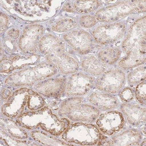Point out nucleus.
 Here are the masks:
<instances>
[{"instance_id": "1", "label": "nucleus", "mask_w": 146, "mask_h": 146, "mask_svg": "<svg viewBox=\"0 0 146 146\" xmlns=\"http://www.w3.org/2000/svg\"><path fill=\"white\" fill-rule=\"evenodd\" d=\"M146 20L145 16L138 18L129 27L121 46L126 56L117 62L119 68L125 71L145 64Z\"/></svg>"}, {"instance_id": "2", "label": "nucleus", "mask_w": 146, "mask_h": 146, "mask_svg": "<svg viewBox=\"0 0 146 146\" xmlns=\"http://www.w3.org/2000/svg\"><path fill=\"white\" fill-rule=\"evenodd\" d=\"M38 49L45 56L46 61L65 75H71L79 71L76 59L66 51L62 39L52 34L43 36L39 41Z\"/></svg>"}, {"instance_id": "3", "label": "nucleus", "mask_w": 146, "mask_h": 146, "mask_svg": "<svg viewBox=\"0 0 146 146\" xmlns=\"http://www.w3.org/2000/svg\"><path fill=\"white\" fill-rule=\"evenodd\" d=\"M16 122L23 128L41 129L54 136L62 135L71 122L67 118H59L48 107L36 111L25 112L17 118Z\"/></svg>"}, {"instance_id": "4", "label": "nucleus", "mask_w": 146, "mask_h": 146, "mask_svg": "<svg viewBox=\"0 0 146 146\" xmlns=\"http://www.w3.org/2000/svg\"><path fill=\"white\" fill-rule=\"evenodd\" d=\"M101 113L82 96L69 97L62 101L58 115L60 118H67L71 122L94 123Z\"/></svg>"}, {"instance_id": "5", "label": "nucleus", "mask_w": 146, "mask_h": 146, "mask_svg": "<svg viewBox=\"0 0 146 146\" xmlns=\"http://www.w3.org/2000/svg\"><path fill=\"white\" fill-rule=\"evenodd\" d=\"M109 137L102 134L94 123L78 122H71L62 139L74 145L92 146Z\"/></svg>"}, {"instance_id": "6", "label": "nucleus", "mask_w": 146, "mask_h": 146, "mask_svg": "<svg viewBox=\"0 0 146 146\" xmlns=\"http://www.w3.org/2000/svg\"><path fill=\"white\" fill-rule=\"evenodd\" d=\"M58 72L55 67L46 61L13 73L6 78L5 83L12 87L34 86Z\"/></svg>"}, {"instance_id": "7", "label": "nucleus", "mask_w": 146, "mask_h": 146, "mask_svg": "<svg viewBox=\"0 0 146 146\" xmlns=\"http://www.w3.org/2000/svg\"><path fill=\"white\" fill-rule=\"evenodd\" d=\"M146 9V1H119L99 9L94 16L100 22L114 23L129 15L145 12Z\"/></svg>"}, {"instance_id": "8", "label": "nucleus", "mask_w": 146, "mask_h": 146, "mask_svg": "<svg viewBox=\"0 0 146 146\" xmlns=\"http://www.w3.org/2000/svg\"><path fill=\"white\" fill-rule=\"evenodd\" d=\"M126 82L125 71L118 67L110 68L96 78L94 88L100 92L117 95Z\"/></svg>"}, {"instance_id": "9", "label": "nucleus", "mask_w": 146, "mask_h": 146, "mask_svg": "<svg viewBox=\"0 0 146 146\" xmlns=\"http://www.w3.org/2000/svg\"><path fill=\"white\" fill-rule=\"evenodd\" d=\"M125 23L117 22L98 25L94 28L91 36L97 44L102 45L114 43L125 34Z\"/></svg>"}, {"instance_id": "10", "label": "nucleus", "mask_w": 146, "mask_h": 146, "mask_svg": "<svg viewBox=\"0 0 146 146\" xmlns=\"http://www.w3.org/2000/svg\"><path fill=\"white\" fill-rule=\"evenodd\" d=\"M96 78L86 73L79 72L70 75L64 96L66 97H82L88 95L94 88Z\"/></svg>"}, {"instance_id": "11", "label": "nucleus", "mask_w": 146, "mask_h": 146, "mask_svg": "<svg viewBox=\"0 0 146 146\" xmlns=\"http://www.w3.org/2000/svg\"><path fill=\"white\" fill-rule=\"evenodd\" d=\"M94 123L102 134L111 137L125 129L126 123L122 113L116 109L101 113Z\"/></svg>"}, {"instance_id": "12", "label": "nucleus", "mask_w": 146, "mask_h": 146, "mask_svg": "<svg viewBox=\"0 0 146 146\" xmlns=\"http://www.w3.org/2000/svg\"><path fill=\"white\" fill-rule=\"evenodd\" d=\"M32 90L26 87L16 90L2 105L1 111L5 117L13 118L23 114L27 107Z\"/></svg>"}, {"instance_id": "13", "label": "nucleus", "mask_w": 146, "mask_h": 146, "mask_svg": "<svg viewBox=\"0 0 146 146\" xmlns=\"http://www.w3.org/2000/svg\"><path fill=\"white\" fill-rule=\"evenodd\" d=\"M62 37L74 50L82 55L88 54L96 48L93 37L84 30H73L65 33Z\"/></svg>"}, {"instance_id": "14", "label": "nucleus", "mask_w": 146, "mask_h": 146, "mask_svg": "<svg viewBox=\"0 0 146 146\" xmlns=\"http://www.w3.org/2000/svg\"><path fill=\"white\" fill-rule=\"evenodd\" d=\"M44 33V27L38 24L26 27L19 39L18 46L24 54H33L38 49L40 39Z\"/></svg>"}, {"instance_id": "15", "label": "nucleus", "mask_w": 146, "mask_h": 146, "mask_svg": "<svg viewBox=\"0 0 146 146\" xmlns=\"http://www.w3.org/2000/svg\"><path fill=\"white\" fill-rule=\"evenodd\" d=\"M66 83L67 79L64 78L47 79L36 83L33 88L44 97L58 100L64 94Z\"/></svg>"}, {"instance_id": "16", "label": "nucleus", "mask_w": 146, "mask_h": 146, "mask_svg": "<svg viewBox=\"0 0 146 146\" xmlns=\"http://www.w3.org/2000/svg\"><path fill=\"white\" fill-rule=\"evenodd\" d=\"M118 108L130 127H139L146 124V107L133 101L120 103Z\"/></svg>"}, {"instance_id": "17", "label": "nucleus", "mask_w": 146, "mask_h": 146, "mask_svg": "<svg viewBox=\"0 0 146 146\" xmlns=\"http://www.w3.org/2000/svg\"><path fill=\"white\" fill-rule=\"evenodd\" d=\"M38 55L25 54L4 58L1 61V72L6 74L38 64Z\"/></svg>"}, {"instance_id": "18", "label": "nucleus", "mask_w": 146, "mask_h": 146, "mask_svg": "<svg viewBox=\"0 0 146 146\" xmlns=\"http://www.w3.org/2000/svg\"><path fill=\"white\" fill-rule=\"evenodd\" d=\"M86 99L88 103L101 111L117 109L120 104L117 95L98 90L91 91Z\"/></svg>"}, {"instance_id": "19", "label": "nucleus", "mask_w": 146, "mask_h": 146, "mask_svg": "<svg viewBox=\"0 0 146 146\" xmlns=\"http://www.w3.org/2000/svg\"><path fill=\"white\" fill-rule=\"evenodd\" d=\"M138 128L131 127L109 137L110 146H139L143 139Z\"/></svg>"}, {"instance_id": "20", "label": "nucleus", "mask_w": 146, "mask_h": 146, "mask_svg": "<svg viewBox=\"0 0 146 146\" xmlns=\"http://www.w3.org/2000/svg\"><path fill=\"white\" fill-rule=\"evenodd\" d=\"M80 66L84 72L95 78L109 68V66L100 60L97 56L88 54L82 57Z\"/></svg>"}, {"instance_id": "21", "label": "nucleus", "mask_w": 146, "mask_h": 146, "mask_svg": "<svg viewBox=\"0 0 146 146\" xmlns=\"http://www.w3.org/2000/svg\"><path fill=\"white\" fill-rule=\"evenodd\" d=\"M1 130L7 133L13 138L19 139H26L28 137L27 131L23 128L18 126V123L9 119H1Z\"/></svg>"}, {"instance_id": "22", "label": "nucleus", "mask_w": 146, "mask_h": 146, "mask_svg": "<svg viewBox=\"0 0 146 146\" xmlns=\"http://www.w3.org/2000/svg\"><path fill=\"white\" fill-rule=\"evenodd\" d=\"M121 53V49L118 48H104L98 51L97 56L108 66H111L119 60Z\"/></svg>"}, {"instance_id": "23", "label": "nucleus", "mask_w": 146, "mask_h": 146, "mask_svg": "<svg viewBox=\"0 0 146 146\" xmlns=\"http://www.w3.org/2000/svg\"><path fill=\"white\" fill-rule=\"evenodd\" d=\"M32 139L38 143L46 145H74L66 143L52 137L43 132L42 131H34L30 133Z\"/></svg>"}, {"instance_id": "24", "label": "nucleus", "mask_w": 146, "mask_h": 146, "mask_svg": "<svg viewBox=\"0 0 146 146\" xmlns=\"http://www.w3.org/2000/svg\"><path fill=\"white\" fill-rule=\"evenodd\" d=\"M146 66L145 64L135 68L126 74V81L130 87H135L146 80Z\"/></svg>"}, {"instance_id": "25", "label": "nucleus", "mask_w": 146, "mask_h": 146, "mask_svg": "<svg viewBox=\"0 0 146 146\" xmlns=\"http://www.w3.org/2000/svg\"><path fill=\"white\" fill-rule=\"evenodd\" d=\"M72 4L75 11L80 13L89 14L98 9L101 3L98 1H76Z\"/></svg>"}, {"instance_id": "26", "label": "nucleus", "mask_w": 146, "mask_h": 146, "mask_svg": "<svg viewBox=\"0 0 146 146\" xmlns=\"http://www.w3.org/2000/svg\"><path fill=\"white\" fill-rule=\"evenodd\" d=\"M78 26L77 21L72 17L62 18L56 22L52 27L55 32H64L73 31Z\"/></svg>"}, {"instance_id": "27", "label": "nucleus", "mask_w": 146, "mask_h": 146, "mask_svg": "<svg viewBox=\"0 0 146 146\" xmlns=\"http://www.w3.org/2000/svg\"><path fill=\"white\" fill-rule=\"evenodd\" d=\"M146 80L137 85L134 89L135 99L136 102L145 107H146Z\"/></svg>"}, {"instance_id": "28", "label": "nucleus", "mask_w": 146, "mask_h": 146, "mask_svg": "<svg viewBox=\"0 0 146 146\" xmlns=\"http://www.w3.org/2000/svg\"><path fill=\"white\" fill-rule=\"evenodd\" d=\"M122 103L132 102L135 100L134 89L132 87H124L117 95Z\"/></svg>"}, {"instance_id": "29", "label": "nucleus", "mask_w": 146, "mask_h": 146, "mask_svg": "<svg viewBox=\"0 0 146 146\" xmlns=\"http://www.w3.org/2000/svg\"><path fill=\"white\" fill-rule=\"evenodd\" d=\"M98 22L95 16L92 15H84L80 17L79 23L84 28H90L96 25Z\"/></svg>"}, {"instance_id": "30", "label": "nucleus", "mask_w": 146, "mask_h": 146, "mask_svg": "<svg viewBox=\"0 0 146 146\" xmlns=\"http://www.w3.org/2000/svg\"><path fill=\"white\" fill-rule=\"evenodd\" d=\"M11 38L9 37V38L6 39L4 40L3 44L4 45V47L7 51L9 52H12L14 51L16 48V44L13 42Z\"/></svg>"}, {"instance_id": "31", "label": "nucleus", "mask_w": 146, "mask_h": 146, "mask_svg": "<svg viewBox=\"0 0 146 146\" xmlns=\"http://www.w3.org/2000/svg\"><path fill=\"white\" fill-rule=\"evenodd\" d=\"M1 33L4 32L9 24V18L6 14L1 13L0 21Z\"/></svg>"}, {"instance_id": "32", "label": "nucleus", "mask_w": 146, "mask_h": 146, "mask_svg": "<svg viewBox=\"0 0 146 146\" xmlns=\"http://www.w3.org/2000/svg\"><path fill=\"white\" fill-rule=\"evenodd\" d=\"M7 35L10 38L15 40L19 37L20 32L19 30L16 29H11L7 31Z\"/></svg>"}, {"instance_id": "33", "label": "nucleus", "mask_w": 146, "mask_h": 146, "mask_svg": "<svg viewBox=\"0 0 146 146\" xmlns=\"http://www.w3.org/2000/svg\"><path fill=\"white\" fill-rule=\"evenodd\" d=\"M62 9L64 11L70 13H75V11L71 3L67 2L64 5Z\"/></svg>"}, {"instance_id": "34", "label": "nucleus", "mask_w": 146, "mask_h": 146, "mask_svg": "<svg viewBox=\"0 0 146 146\" xmlns=\"http://www.w3.org/2000/svg\"><path fill=\"white\" fill-rule=\"evenodd\" d=\"M9 89H5L3 91L2 97L4 100H6L8 99L10 96L11 95V91Z\"/></svg>"}, {"instance_id": "35", "label": "nucleus", "mask_w": 146, "mask_h": 146, "mask_svg": "<svg viewBox=\"0 0 146 146\" xmlns=\"http://www.w3.org/2000/svg\"><path fill=\"white\" fill-rule=\"evenodd\" d=\"M137 128L140 130L143 136L146 137V124L143 125Z\"/></svg>"}, {"instance_id": "36", "label": "nucleus", "mask_w": 146, "mask_h": 146, "mask_svg": "<svg viewBox=\"0 0 146 146\" xmlns=\"http://www.w3.org/2000/svg\"><path fill=\"white\" fill-rule=\"evenodd\" d=\"M139 146H146V138H143V140H142L140 144L139 145Z\"/></svg>"}]
</instances>
